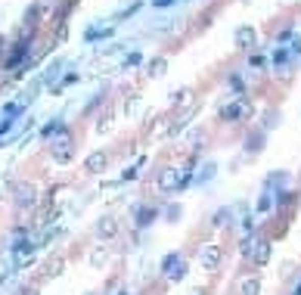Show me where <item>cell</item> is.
<instances>
[{"mask_svg": "<svg viewBox=\"0 0 301 295\" xmlns=\"http://www.w3.org/2000/svg\"><path fill=\"white\" fill-rule=\"evenodd\" d=\"M190 177H193V171H186V168H162L159 190L162 193H177V190H183L186 183H190Z\"/></svg>", "mask_w": 301, "mask_h": 295, "instance_id": "obj_1", "label": "cell"}, {"mask_svg": "<svg viewBox=\"0 0 301 295\" xmlns=\"http://www.w3.org/2000/svg\"><path fill=\"white\" fill-rule=\"evenodd\" d=\"M10 252H13V264L22 271V267H28L31 261H34V252H37V242L31 239V236H19L13 245H10Z\"/></svg>", "mask_w": 301, "mask_h": 295, "instance_id": "obj_2", "label": "cell"}, {"mask_svg": "<svg viewBox=\"0 0 301 295\" xmlns=\"http://www.w3.org/2000/svg\"><path fill=\"white\" fill-rule=\"evenodd\" d=\"M13 202H16V208H19V211L34 208V205H37V187H34L31 180L16 183V187H13Z\"/></svg>", "mask_w": 301, "mask_h": 295, "instance_id": "obj_3", "label": "cell"}, {"mask_svg": "<svg viewBox=\"0 0 301 295\" xmlns=\"http://www.w3.org/2000/svg\"><path fill=\"white\" fill-rule=\"evenodd\" d=\"M162 274H165L168 283L183 280V277H186V261H183V255H177V252L165 255V258H162Z\"/></svg>", "mask_w": 301, "mask_h": 295, "instance_id": "obj_4", "label": "cell"}, {"mask_svg": "<svg viewBox=\"0 0 301 295\" xmlns=\"http://www.w3.org/2000/svg\"><path fill=\"white\" fill-rule=\"evenodd\" d=\"M220 261H223V249H220L217 242H205V245L199 249V264H202V271L214 274V271L220 267Z\"/></svg>", "mask_w": 301, "mask_h": 295, "instance_id": "obj_5", "label": "cell"}, {"mask_svg": "<svg viewBox=\"0 0 301 295\" xmlns=\"http://www.w3.org/2000/svg\"><path fill=\"white\" fill-rule=\"evenodd\" d=\"M245 115H252V103H248L245 96H236L233 103L220 106V118H223V121H242Z\"/></svg>", "mask_w": 301, "mask_h": 295, "instance_id": "obj_6", "label": "cell"}, {"mask_svg": "<svg viewBox=\"0 0 301 295\" xmlns=\"http://www.w3.org/2000/svg\"><path fill=\"white\" fill-rule=\"evenodd\" d=\"M74 159V146H71V137H68V131L65 134H59L56 140H53V162L56 165H68Z\"/></svg>", "mask_w": 301, "mask_h": 295, "instance_id": "obj_7", "label": "cell"}, {"mask_svg": "<svg viewBox=\"0 0 301 295\" xmlns=\"http://www.w3.org/2000/svg\"><path fill=\"white\" fill-rule=\"evenodd\" d=\"M233 44L239 47V50H255V44H258V31L252 28V25H239L236 28V34H233Z\"/></svg>", "mask_w": 301, "mask_h": 295, "instance_id": "obj_8", "label": "cell"}, {"mask_svg": "<svg viewBox=\"0 0 301 295\" xmlns=\"http://www.w3.org/2000/svg\"><path fill=\"white\" fill-rule=\"evenodd\" d=\"M106 165H109V156H106L103 150H96V153H90V156L84 159V171H87V174H103Z\"/></svg>", "mask_w": 301, "mask_h": 295, "instance_id": "obj_9", "label": "cell"}, {"mask_svg": "<svg viewBox=\"0 0 301 295\" xmlns=\"http://www.w3.org/2000/svg\"><path fill=\"white\" fill-rule=\"evenodd\" d=\"M96 236L99 239H115L118 236V220L115 217H99L96 220Z\"/></svg>", "mask_w": 301, "mask_h": 295, "instance_id": "obj_10", "label": "cell"}, {"mask_svg": "<svg viewBox=\"0 0 301 295\" xmlns=\"http://www.w3.org/2000/svg\"><path fill=\"white\" fill-rule=\"evenodd\" d=\"M153 220H156V211L149 205H134V224L137 227H149Z\"/></svg>", "mask_w": 301, "mask_h": 295, "instance_id": "obj_11", "label": "cell"}, {"mask_svg": "<svg viewBox=\"0 0 301 295\" xmlns=\"http://www.w3.org/2000/svg\"><path fill=\"white\" fill-rule=\"evenodd\" d=\"M270 252H273V242H270V239H261L258 252L252 255V261H255V267H264V264L270 261Z\"/></svg>", "mask_w": 301, "mask_h": 295, "instance_id": "obj_12", "label": "cell"}, {"mask_svg": "<svg viewBox=\"0 0 301 295\" xmlns=\"http://www.w3.org/2000/svg\"><path fill=\"white\" fill-rule=\"evenodd\" d=\"M62 267H65V258L53 255L50 261L44 264V274H41V280H53V277H59V274H62Z\"/></svg>", "mask_w": 301, "mask_h": 295, "instance_id": "obj_13", "label": "cell"}, {"mask_svg": "<svg viewBox=\"0 0 301 295\" xmlns=\"http://www.w3.org/2000/svg\"><path fill=\"white\" fill-rule=\"evenodd\" d=\"M165 68H168V59H165V56H153V59L146 62V75L162 78V75H165Z\"/></svg>", "mask_w": 301, "mask_h": 295, "instance_id": "obj_14", "label": "cell"}, {"mask_svg": "<svg viewBox=\"0 0 301 295\" xmlns=\"http://www.w3.org/2000/svg\"><path fill=\"white\" fill-rule=\"evenodd\" d=\"M239 295H261V277H245L239 283Z\"/></svg>", "mask_w": 301, "mask_h": 295, "instance_id": "obj_15", "label": "cell"}, {"mask_svg": "<svg viewBox=\"0 0 301 295\" xmlns=\"http://www.w3.org/2000/svg\"><path fill=\"white\" fill-rule=\"evenodd\" d=\"M140 109H143V96H128V100H124V115H128V118H137Z\"/></svg>", "mask_w": 301, "mask_h": 295, "instance_id": "obj_16", "label": "cell"}, {"mask_svg": "<svg viewBox=\"0 0 301 295\" xmlns=\"http://www.w3.org/2000/svg\"><path fill=\"white\" fill-rule=\"evenodd\" d=\"M59 68H62V62H50L47 68H44V75H41V81H44V87H50L56 78H59Z\"/></svg>", "mask_w": 301, "mask_h": 295, "instance_id": "obj_17", "label": "cell"}, {"mask_svg": "<svg viewBox=\"0 0 301 295\" xmlns=\"http://www.w3.org/2000/svg\"><path fill=\"white\" fill-rule=\"evenodd\" d=\"M106 258H109V252H106V245H96V249L90 252V267H93V271H99V267L106 264Z\"/></svg>", "mask_w": 301, "mask_h": 295, "instance_id": "obj_18", "label": "cell"}, {"mask_svg": "<svg viewBox=\"0 0 301 295\" xmlns=\"http://www.w3.org/2000/svg\"><path fill=\"white\" fill-rule=\"evenodd\" d=\"M286 62H289V50H286V47H277V53H273V65H280V71H283V75H289Z\"/></svg>", "mask_w": 301, "mask_h": 295, "instance_id": "obj_19", "label": "cell"}, {"mask_svg": "<svg viewBox=\"0 0 301 295\" xmlns=\"http://www.w3.org/2000/svg\"><path fill=\"white\" fill-rule=\"evenodd\" d=\"M258 245H261V239H258V236H242L239 252H242V255H255V252H258Z\"/></svg>", "mask_w": 301, "mask_h": 295, "instance_id": "obj_20", "label": "cell"}, {"mask_svg": "<svg viewBox=\"0 0 301 295\" xmlns=\"http://www.w3.org/2000/svg\"><path fill=\"white\" fill-rule=\"evenodd\" d=\"M190 96H193V90H190V87H180V90H174V93H171V103H174V106H186V103H190Z\"/></svg>", "mask_w": 301, "mask_h": 295, "instance_id": "obj_21", "label": "cell"}, {"mask_svg": "<svg viewBox=\"0 0 301 295\" xmlns=\"http://www.w3.org/2000/svg\"><path fill=\"white\" fill-rule=\"evenodd\" d=\"M140 62H143V56H140V50H131V53H128V56L121 59V68H137Z\"/></svg>", "mask_w": 301, "mask_h": 295, "instance_id": "obj_22", "label": "cell"}, {"mask_svg": "<svg viewBox=\"0 0 301 295\" xmlns=\"http://www.w3.org/2000/svg\"><path fill=\"white\" fill-rule=\"evenodd\" d=\"M230 220H233V208H220L214 214V227H223V224H230Z\"/></svg>", "mask_w": 301, "mask_h": 295, "instance_id": "obj_23", "label": "cell"}, {"mask_svg": "<svg viewBox=\"0 0 301 295\" xmlns=\"http://www.w3.org/2000/svg\"><path fill=\"white\" fill-rule=\"evenodd\" d=\"M140 165H143V159H137V165H131V168H124V174L118 177L121 183H128V180H137V174H140Z\"/></svg>", "mask_w": 301, "mask_h": 295, "instance_id": "obj_24", "label": "cell"}, {"mask_svg": "<svg viewBox=\"0 0 301 295\" xmlns=\"http://www.w3.org/2000/svg\"><path fill=\"white\" fill-rule=\"evenodd\" d=\"M112 128V109H106V115H99V121H96V134H106Z\"/></svg>", "mask_w": 301, "mask_h": 295, "instance_id": "obj_25", "label": "cell"}, {"mask_svg": "<svg viewBox=\"0 0 301 295\" xmlns=\"http://www.w3.org/2000/svg\"><path fill=\"white\" fill-rule=\"evenodd\" d=\"M65 38H68V22H59V28H56V41H53V44H65Z\"/></svg>", "mask_w": 301, "mask_h": 295, "instance_id": "obj_26", "label": "cell"}, {"mask_svg": "<svg viewBox=\"0 0 301 295\" xmlns=\"http://www.w3.org/2000/svg\"><path fill=\"white\" fill-rule=\"evenodd\" d=\"M248 65H252L255 71H261V68H264V56H261V53H252V56H248Z\"/></svg>", "mask_w": 301, "mask_h": 295, "instance_id": "obj_27", "label": "cell"}, {"mask_svg": "<svg viewBox=\"0 0 301 295\" xmlns=\"http://www.w3.org/2000/svg\"><path fill=\"white\" fill-rule=\"evenodd\" d=\"M270 208H273V199H270V196L264 193V196L258 199V211H270Z\"/></svg>", "mask_w": 301, "mask_h": 295, "instance_id": "obj_28", "label": "cell"}, {"mask_svg": "<svg viewBox=\"0 0 301 295\" xmlns=\"http://www.w3.org/2000/svg\"><path fill=\"white\" fill-rule=\"evenodd\" d=\"M165 217L171 220V224H177V217H180V205H168V211H165Z\"/></svg>", "mask_w": 301, "mask_h": 295, "instance_id": "obj_29", "label": "cell"}, {"mask_svg": "<svg viewBox=\"0 0 301 295\" xmlns=\"http://www.w3.org/2000/svg\"><path fill=\"white\" fill-rule=\"evenodd\" d=\"M245 150H248V153H258V150H261V137H255V140L248 137V140H245Z\"/></svg>", "mask_w": 301, "mask_h": 295, "instance_id": "obj_30", "label": "cell"}, {"mask_svg": "<svg viewBox=\"0 0 301 295\" xmlns=\"http://www.w3.org/2000/svg\"><path fill=\"white\" fill-rule=\"evenodd\" d=\"M202 140H205V134H202V131H196V134L190 137V143H193V150H199V143H202Z\"/></svg>", "mask_w": 301, "mask_h": 295, "instance_id": "obj_31", "label": "cell"}, {"mask_svg": "<svg viewBox=\"0 0 301 295\" xmlns=\"http://www.w3.org/2000/svg\"><path fill=\"white\" fill-rule=\"evenodd\" d=\"M273 125H280V115H273V112H270V115H267V121H264V131H270Z\"/></svg>", "mask_w": 301, "mask_h": 295, "instance_id": "obj_32", "label": "cell"}, {"mask_svg": "<svg viewBox=\"0 0 301 295\" xmlns=\"http://www.w3.org/2000/svg\"><path fill=\"white\" fill-rule=\"evenodd\" d=\"M121 180H103V190H118Z\"/></svg>", "mask_w": 301, "mask_h": 295, "instance_id": "obj_33", "label": "cell"}, {"mask_svg": "<svg viewBox=\"0 0 301 295\" xmlns=\"http://www.w3.org/2000/svg\"><path fill=\"white\" fill-rule=\"evenodd\" d=\"M230 87H233V90H242V78H239V75H230Z\"/></svg>", "mask_w": 301, "mask_h": 295, "instance_id": "obj_34", "label": "cell"}, {"mask_svg": "<svg viewBox=\"0 0 301 295\" xmlns=\"http://www.w3.org/2000/svg\"><path fill=\"white\" fill-rule=\"evenodd\" d=\"M78 78H81V75H65V78H62V84H59V87H68V84H74V81H78Z\"/></svg>", "mask_w": 301, "mask_h": 295, "instance_id": "obj_35", "label": "cell"}, {"mask_svg": "<svg viewBox=\"0 0 301 295\" xmlns=\"http://www.w3.org/2000/svg\"><path fill=\"white\" fill-rule=\"evenodd\" d=\"M295 199V193H283V199H277V205H289Z\"/></svg>", "mask_w": 301, "mask_h": 295, "instance_id": "obj_36", "label": "cell"}, {"mask_svg": "<svg viewBox=\"0 0 301 295\" xmlns=\"http://www.w3.org/2000/svg\"><path fill=\"white\" fill-rule=\"evenodd\" d=\"M174 0H153V7H171Z\"/></svg>", "mask_w": 301, "mask_h": 295, "instance_id": "obj_37", "label": "cell"}, {"mask_svg": "<svg viewBox=\"0 0 301 295\" xmlns=\"http://www.w3.org/2000/svg\"><path fill=\"white\" fill-rule=\"evenodd\" d=\"M292 53H301V38H295V41H292Z\"/></svg>", "mask_w": 301, "mask_h": 295, "instance_id": "obj_38", "label": "cell"}, {"mask_svg": "<svg viewBox=\"0 0 301 295\" xmlns=\"http://www.w3.org/2000/svg\"><path fill=\"white\" fill-rule=\"evenodd\" d=\"M190 295H205V292L202 289H190Z\"/></svg>", "mask_w": 301, "mask_h": 295, "instance_id": "obj_39", "label": "cell"}, {"mask_svg": "<svg viewBox=\"0 0 301 295\" xmlns=\"http://www.w3.org/2000/svg\"><path fill=\"white\" fill-rule=\"evenodd\" d=\"M295 295H301V283H298V289H295Z\"/></svg>", "mask_w": 301, "mask_h": 295, "instance_id": "obj_40", "label": "cell"}, {"mask_svg": "<svg viewBox=\"0 0 301 295\" xmlns=\"http://www.w3.org/2000/svg\"><path fill=\"white\" fill-rule=\"evenodd\" d=\"M115 295H128V292H115Z\"/></svg>", "mask_w": 301, "mask_h": 295, "instance_id": "obj_41", "label": "cell"}, {"mask_svg": "<svg viewBox=\"0 0 301 295\" xmlns=\"http://www.w3.org/2000/svg\"><path fill=\"white\" fill-rule=\"evenodd\" d=\"M87 295H96V292H87Z\"/></svg>", "mask_w": 301, "mask_h": 295, "instance_id": "obj_42", "label": "cell"}]
</instances>
